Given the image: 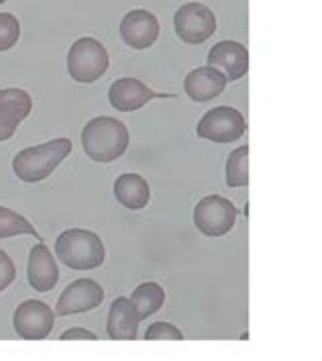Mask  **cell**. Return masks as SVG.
I'll return each instance as SVG.
<instances>
[{
	"instance_id": "cell-1",
	"label": "cell",
	"mask_w": 322,
	"mask_h": 361,
	"mask_svg": "<svg viewBox=\"0 0 322 361\" xmlns=\"http://www.w3.org/2000/svg\"><path fill=\"white\" fill-rule=\"evenodd\" d=\"M127 127L111 116H96L82 131V147L96 164H111L129 147Z\"/></svg>"
},
{
	"instance_id": "cell-2",
	"label": "cell",
	"mask_w": 322,
	"mask_h": 361,
	"mask_svg": "<svg viewBox=\"0 0 322 361\" xmlns=\"http://www.w3.org/2000/svg\"><path fill=\"white\" fill-rule=\"evenodd\" d=\"M72 149H74L72 141L63 139V137L47 141L43 145L27 147V149H23L15 155L13 170L23 182L37 184L41 180H45L47 176H51L57 166L72 153Z\"/></svg>"
},
{
	"instance_id": "cell-3",
	"label": "cell",
	"mask_w": 322,
	"mask_h": 361,
	"mask_svg": "<svg viewBox=\"0 0 322 361\" xmlns=\"http://www.w3.org/2000/svg\"><path fill=\"white\" fill-rule=\"evenodd\" d=\"M56 255L78 271L96 269L104 264V243L92 231L68 228L56 239Z\"/></svg>"
},
{
	"instance_id": "cell-4",
	"label": "cell",
	"mask_w": 322,
	"mask_h": 361,
	"mask_svg": "<svg viewBox=\"0 0 322 361\" xmlns=\"http://www.w3.org/2000/svg\"><path fill=\"white\" fill-rule=\"evenodd\" d=\"M109 70V51L94 37H82L68 51V72L80 84H92Z\"/></svg>"
},
{
	"instance_id": "cell-5",
	"label": "cell",
	"mask_w": 322,
	"mask_h": 361,
	"mask_svg": "<svg viewBox=\"0 0 322 361\" xmlns=\"http://www.w3.org/2000/svg\"><path fill=\"white\" fill-rule=\"evenodd\" d=\"M235 221H237L235 204L218 194L204 196L194 209V225L206 237L227 235L235 227Z\"/></svg>"
},
{
	"instance_id": "cell-6",
	"label": "cell",
	"mask_w": 322,
	"mask_h": 361,
	"mask_svg": "<svg viewBox=\"0 0 322 361\" xmlns=\"http://www.w3.org/2000/svg\"><path fill=\"white\" fill-rule=\"evenodd\" d=\"M173 27L178 37L190 45H200L216 31V17L206 4L188 2L175 11Z\"/></svg>"
},
{
	"instance_id": "cell-7",
	"label": "cell",
	"mask_w": 322,
	"mask_h": 361,
	"mask_svg": "<svg viewBox=\"0 0 322 361\" xmlns=\"http://www.w3.org/2000/svg\"><path fill=\"white\" fill-rule=\"evenodd\" d=\"M245 118L237 109L216 106L200 118L196 133L214 143H233L245 135Z\"/></svg>"
},
{
	"instance_id": "cell-8",
	"label": "cell",
	"mask_w": 322,
	"mask_h": 361,
	"mask_svg": "<svg viewBox=\"0 0 322 361\" xmlns=\"http://www.w3.org/2000/svg\"><path fill=\"white\" fill-rule=\"evenodd\" d=\"M56 323V312L51 306L41 300H25L17 306L13 326L20 339L25 341H43L51 335Z\"/></svg>"
},
{
	"instance_id": "cell-9",
	"label": "cell",
	"mask_w": 322,
	"mask_h": 361,
	"mask_svg": "<svg viewBox=\"0 0 322 361\" xmlns=\"http://www.w3.org/2000/svg\"><path fill=\"white\" fill-rule=\"evenodd\" d=\"M104 300V290L102 286L94 282V280H88V278H82L76 280L68 286L56 306L57 317H70V314H78V312H88V310H94L96 306L102 305Z\"/></svg>"
},
{
	"instance_id": "cell-10",
	"label": "cell",
	"mask_w": 322,
	"mask_h": 361,
	"mask_svg": "<svg viewBox=\"0 0 322 361\" xmlns=\"http://www.w3.org/2000/svg\"><path fill=\"white\" fill-rule=\"evenodd\" d=\"M33 98L20 88L0 90V141H8L20 123L31 114Z\"/></svg>"
},
{
	"instance_id": "cell-11",
	"label": "cell",
	"mask_w": 322,
	"mask_h": 361,
	"mask_svg": "<svg viewBox=\"0 0 322 361\" xmlns=\"http://www.w3.org/2000/svg\"><path fill=\"white\" fill-rule=\"evenodd\" d=\"M157 35H159V20L145 8L131 11L120 20V37L131 49L151 47L157 41Z\"/></svg>"
},
{
	"instance_id": "cell-12",
	"label": "cell",
	"mask_w": 322,
	"mask_h": 361,
	"mask_svg": "<svg viewBox=\"0 0 322 361\" xmlns=\"http://www.w3.org/2000/svg\"><path fill=\"white\" fill-rule=\"evenodd\" d=\"M209 66L223 70L227 80L235 82L245 76L249 70V54L239 41H218L209 51Z\"/></svg>"
},
{
	"instance_id": "cell-13",
	"label": "cell",
	"mask_w": 322,
	"mask_h": 361,
	"mask_svg": "<svg viewBox=\"0 0 322 361\" xmlns=\"http://www.w3.org/2000/svg\"><path fill=\"white\" fill-rule=\"evenodd\" d=\"M155 96L157 94L153 92L151 88H147L137 78H120V80L113 82V86L109 88V102L118 113L139 111Z\"/></svg>"
},
{
	"instance_id": "cell-14",
	"label": "cell",
	"mask_w": 322,
	"mask_h": 361,
	"mask_svg": "<svg viewBox=\"0 0 322 361\" xmlns=\"http://www.w3.org/2000/svg\"><path fill=\"white\" fill-rule=\"evenodd\" d=\"M29 284L35 292H49L54 290L59 280V267L54 259L51 251L39 241L29 253V266H27Z\"/></svg>"
},
{
	"instance_id": "cell-15",
	"label": "cell",
	"mask_w": 322,
	"mask_h": 361,
	"mask_svg": "<svg viewBox=\"0 0 322 361\" xmlns=\"http://www.w3.org/2000/svg\"><path fill=\"white\" fill-rule=\"evenodd\" d=\"M227 88V78L216 68H198L192 70L184 80V90L194 102H209L212 98L221 96Z\"/></svg>"
},
{
	"instance_id": "cell-16",
	"label": "cell",
	"mask_w": 322,
	"mask_h": 361,
	"mask_svg": "<svg viewBox=\"0 0 322 361\" xmlns=\"http://www.w3.org/2000/svg\"><path fill=\"white\" fill-rule=\"evenodd\" d=\"M137 326L139 319L135 312V306L131 305L129 298L120 296L111 305L109 312V337L113 341H135L137 339Z\"/></svg>"
},
{
	"instance_id": "cell-17",
	"label": "cell",
	"mask_w": 322,
	"mask_h": 361,
	"mask_svg": "<svg viewBox=\"0 0 322 361\" xmlns=\"http://www.w3.org/2000/svg\"><path fill=\"white\" fill-rule=\"evenodd\" d=\"M114 196L116 202L129 210L145 209L151 200L149 184L139 173H123L114 182Z\"/></svg>"
},
{
	"instance_id": "cell-18",
	"label": "cell",
	"mask_w": 322,
	"mask_h": 361,
	"mask_svg": "<svg viewBox=\"0 0 322 361\" xmlns=\"http://www.w3.org/2000/svg\"><path fill=\"white\" fill-rule=\"evenodd\" d=\"M129 300L135 306L137 319L141 323V321L149 319L151 314H155L163 306V302H166V292H163V288L157 284V282H145V284L135 288L133 296Z\"/></svg>"
},
{
	"instance_id": "cell-19",
	"label": "cell",
	"mask_w": 322,
	"mask_h": 361,
	"mask_svg": "<svg viewBox=\"0 0 322 361\" xmlns=\"http://www.w3.org/2000/svg\"><path fill=\"white\" fill-rule=\"evenodd\" d=\"M17 235H31V237L39 239L35 227L23 214L0 207V239H8V237H17Z\"/></svg>"
},
{
	"instance_id": "cell-20",
	"label": "cell",
	"mask_w": 322,
	"mask_h": 361,
	"mask_svg": "<svg viewBox=\"0 0 322 361\" xmlns=\"http://www.w3.org/2000/svg\"><path fill=\"white\" fill-rule=\"evenodd\" d=\"M249 147H239L228 155L227 161V186L228 188H241L249 184Z\"/></svg>"
},
{
	"instance_id": "cell-21",
	"label": "cell",
	"mask_w": 322,
	"mask_h": 361,
	"mask_svg": "<svg viewBox=\"0 0 322 361\" xmlns=\"http://www.w3.org/2000/svg\"><path fill=\"white\" fill-rule=\"evenodd\" d=\"M20 39V23L11 13H0V51L13 49Z\"/></svg>"
},
{
	"instance_id": "cell-22",
	"label": "cell",
	"mask_w": 322,
	"mask_h": 361,
	"mask_svg": "<svg viewBox=\"0 0 322 361\" xmlns=\"http://www.w3.org/2000/svg\"><path fill=\"white\" fill-rule=\"evenodd\" d=\"M147 341H182L184 335L178 326L170 323H155L145 333Z\"/></svg>"
},
{
	"instance_id": "cell-23",
	"label": "cell",
	"mask_w": 322,
	"mask_h": 361,
	"mask_svg": "<svg viewBox=\"0 0 322 361\" xmlns=\"http://www.w3.org/2000/svg\"><path fill=\"white\" fill-rule=\"evenodd\" d=\"M15 278H17V267L8 257V253L0 249V292L13 284Z\"/></svg>"
},
{
	"instance_id": "cell-24",
	"label": "cell",
	"mask_w": 322,
	"mask_h": 361,
	"mask_svg": "<svg viewBox=\"0 0 322 361\" xmlns=\"http://www.w3.org/2000/svg\"><path fill=\"white\" fill-rule=\"evenodd\" d=\"M74 339H88V341H96V337L92 331L86 329H70L66 333H61V341H74Z\"/></svg>"
},
{
	"instance_id": "cell-25",
	"label": "cell",
	"mask_w": 322,
	"mask_h": 361,
	"mask_svg": "<svg viewBox=\"0 0 322 361\" xmlns=\"http://www.w3.org/2000/svg\"><path fill=\"white\" fill-rule=\"evenodd\" d=\"M4 2H6V0H0V4H4Z\"/></svg>"
}]
</instances>
